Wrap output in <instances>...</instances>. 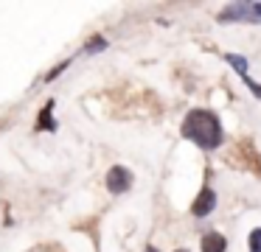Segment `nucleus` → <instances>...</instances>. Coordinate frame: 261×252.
<instances>
[{"label": "nucleus", "instance_id": "obj_4", "mask_svg": "<svg viewBox=\"0 0 261 252\" xmlns=\"http://www.w3.org/2000/svg\"><path fill=\"white\" fill-rule=\"evenodd\" d=\"M214 207H216L214 188H202V190H199V196L194 199V205H191V213L197 218H205V216H211V213H214Z\"/></svg>", "mask_w": 261, "mask_h": 252}, {"label": "nucleus", "instance_id": "obj_1", "mask_svg": "<svg viewBox=\"0 0 261 252\" xmlns=\"http://www.w3.org/2000/svg\"><path fill=\"white\" fill-rule=\"evenodd\" d=\"M180 132L186 140L197 143L205 151H214L225 143V129H222L216 112H211V109H191L186 115V121H182Z\"/></svg>", "mask_w": 261, "mask_h": 252}, {"label": "nucleus", "instance_id": "obj_5", "mask_svg": "<svg viewBox=\"0 0 261 252\" xmlns=\"http://www.w3.org/2000/svg\"><path fill=\"white\" fill-rule=\"evenodd\" d=\"M199 246H202V252H225L227 249V238L222 233H205Z\"/></svg>", "mask_w": 261, "mask_h": 252}, {"label": "nucleus", "instance_id": "obj_12", "mask_svg": "<svg viewBox=\"0 0 261 252\" xmlns=\"http://www.w3.org/2000/svg\"><path fill=\"white\" fill-rule=\"evenodd\" d=\"M146 252H158V246H146Z\"/></svg>", "mask_w": 261, "mask_h": 252}, {"label": "nucleus", "instance_id": "obj_3", "mask_svg": "<svg viewBox=\"0 0 261 252\" xmlns=\"http://www.w3.org/2000/svg\"><path fill=\"white\" fill-rule=\"evenodd\" d=\"M132 188V171L129 168H124V165H113L107 171V190L110 193H115V196H121V193H126V190Z\"/></svg>", "mask_w": 261, "mask_h": 252}, {"label": "nucleus", "instance_id": "obj_10", "mask_svg": "<svg viewBox=\"0 0 261 252\" xmlns=\"http://www.w3.org/2000/svg\"><path fill=\"white\" fill-rule=\"evenodd\" d=\"M68 65H70V62H62L59 67H54V70H48V73H45V81H54V78H57L59 73H65V70H68Z\"/></svg>", "mask_w": 261, "mask_h": 252}, {"label": "nucleus", "instance_id": "obj_6", "mask_svg": "<svg viewBox=\"0 0 261 252\" xmlns=\"http://www.w3.org/2000/svg\"><path fill=\"white\" fill-rule=\"evenodd\" d=\"M51 112H54V101H48L45 106H42V112H40V121H37V132H57V121L51 118Z\"/></svg>", "mask_w": 261, "mask_h": 252}, {"label": "nucleus", "instance_id": "obj_11", "mask_svg": "<svg viewBox=\"0 0 261 252\" xmlns=\"http://www.w3.org/2000/svg\"><path fill=\"white\" fill-rule=\"evenodd\" d=\"M242 81L247 84V90H250V93L255 95V98H261V84H258V81H253V78H250V76H247V78H242Z\"/></svg>", "mask_w": 261, "mask_h": 252}, {"label": "nucleus", "instance_id": "obj_8", "mask_svg": "<svg viewBox=\"0 0 261 252\" xmlns=\"http://www.w3.org/2000/svg\"><path fill=\"white\" fill-rule=\"evenodd\" d=\"M104 48H107V39L104 37H90L85 45V53H96V50H104Z\"/></svg>", "mask_w": 261, "mask_h": 252}, {"label": "nucleus", "instance_id": "obj_9", "mask_svg": "<svg viewBox=\"0 0 261 252\" xmlns=\"http://www.w3.org/2000/svg\"><path fill=\"white\" fill-rule=\"evenodd\" d=\"M247 244H250V252H261V227H255L253 233H250Z\"/></svg>", "mask_w": 261, "mask_h": 252}, {"label": "nucleus", "instance_id": "obj_2", "mask_svg": "<svg viewBox=\"0 0 261 252\" xmlns=\"http://www.w3.org/2000/svg\"><path fill=\"white\" fill-rule=\"evenodd\" d=\"M219 22H261V3H230L219 11Z\"/></svg>", "mask_w": 261, "mask_h": 252}, {"label": "nucleus", "instance_id": "obj_7", "mask_svg": "<svg viewBox=\"0 0 261 252\" xmlns=\"http://www.w3.org/2000/svg\"><path fill=\"white\" fill-rule=\"evenodd\" d=\"M225 62H227V65H230L242 78H247V59H244V56H239V53H225Z\"/></svg>", "mask_w": 261, "mask_h": 252}, {"label": "nucleus", "instance_id": "obj_13", "mask_svg": "<svg viewBox=\"0 0 261 252\" xmlns=\"http://www.w3.org/2000/svg\"><path fill=\"white\" fill-rule=\"evenodd\" d=\"M174 252H188V249H174Z\"/></svg>", "mask_w": 261, "mask_h": 252}]
</instances>
